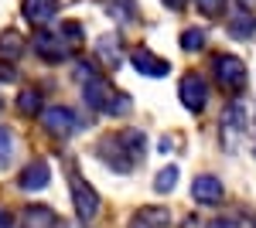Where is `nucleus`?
I'll return each mask as SVG.
<instances>
[{"mask_svg":"<svg viewBox=\"0 0 256 228\" xmlns=\"http://www.w3.org/2000/svg\"><path fill=\"white\" fill-rule=\"evenodd\" d=\"M82 95H86L89 109H96V113H106V116H126L130 113V95L116 92V89L102 75H96V72L82 78Z\"/></svg>","mask_w":256,"mask_h":228,"instance_id":"1","label":"nucleus"},{"mask_svg":"<svg viewBox=\"0 0 256 228\" xmlns=\"http://www.w3.org/2000/svg\"><path fill=\"white\" fill-rule=\"evenodd\" d=\"M216 82L226 89V92H242L246 89V61L242 58H236V55H218L216 58Z\"/></svg>","mask_w":256,"mask_h":228,"instance_id":"2","label":"nucleus"},{"mask_svg":"<svg viewBox=\"0 0 256 228\" xmlns=\"http://www.w3.org/2000/svg\"><path fill=\"white\" fill-rule=\"evenodd\" d=\"M246 133H250V113H246L242 102H232V106L222 113V143H226L229 150H236Z\"/></svg>","mask_w":256,"mask_h":228,"instance_id":"3","label":"nucleus"},{"mask_svg":"<svg viewBox=\"0 0 256 228\" xmlns=\"http://www.w3.org/2000/svg\"><path fill=\"white\" fill-rule=\"evenodd\" d=\"M96 153L102 157V164L113 167L116 174H130L134 167H137V157H130V150L120 143V136H106V140H99Z\"/></svg>","mask_w":256,"mask_h":228,"instance_id":"4","label":"nucleus"},{"mask_svg":"<svg viewBox=\"0 0 256 228\" xmlns=\"http://www.w3.org/2000/svg\"><path fill=\"white\" fill-rule=\"evenodd\" d=\"M178 99L184 102V109L202 113L208 106V82L198 75V72H188V75L181 78V85H178Z\"/></svg>","mask_w":256,"mask_h":228,"instance_id":"5","label":"nucleus"},{"mask_svg":"<svg viewBox=\"0 0 256 228\" xmlns=\"http://www.w3.org/2000/svg\"><path fill=\"white\" fill-rule=\"evenodd\" d=\"M41 123H44V130L52 136H62V140L79 130V119H76V113H72L68 106H48V109L41 113Z\"/></svg>","mask_w":256,"mask_h":228,"instance_id":"6","label":"nucleus"},{"mask_svg":"<svg viewBox=\"0 0 256 228\" xmlns=\"http://www.w3.org/2000/svg\"><path fill=\"white\" fill-rule=\"evenodd\" d=\"M72 201H76V215L82 222H92L99 215V194L82 181L79 174H72Z\"/></svg>","mask_w":256,"mask_h":228,"instance_id":"7","label":"nucleus"},{"mask_svg":"<svg viewBox=\"0 0 256 228\" xmlns=\"http://www.w3.org/2000/svg\"><path fill=\"white\" fill-rule=\"evenodd\" d=\"M34 51H38L44 61H65V58L72 55V44L58 34H52V31H38L34 34Z\"/></svg>","mask_w":256,"mask_h":228,"instance_id":"8","label":"nucleus"},{"mask_svg":"<svg viewBox=\"0 0 256 228\" xmlns=\"http://www.w3.org/2000/svg\"><path fill=\"white\" fill-rule=\"evenodd\" d=\"M130 65L137 68L140 75H147V78H164L168 72H171V61L160 58V55H154V51H147V48H137V51L130 55Z\"/></svg>","mask_w":256,"mask_h":228,"instance_id":"9","label":"nucleus"},{"mask_svg":"<svg viewBox=\"0 0 256 228\" xmlns=\"http://www.w3.org/2000/svg\"><path fill=\"white\" fill-rule=\"evenodd\" d=\"M192 198H195L198 205H218L222 198H226V184L212 177V174H205V177H195V184H192Z\"/></svg>","mask_w":256,"mask_h":228,"instance_id":"10","label":"nucleus"},{"mask_svg":"<svg viewBox=\"0 0 256 228\" xmlns=\"http://www.w3.org/2000/svg\"><path fill=\"white\" fill-rule=\"evenodd\" d=\"M48 181H52V167H48V160H34V164H28L18 177V188L24 191H41L48 188Z\"/></svg>","mask_w":256,"mask_h":228,"instance_id":"11","label":"nucleus"},{"mask_svg":"<svg viewBox=\"0 0 256 228\" xmlns=\"http://www.w3.org/2000/svg\"><path fill=\"white\" fill-rule=\"evenodd\" d=\"M55 10H58V0H24V3H20L24 20H31V24H38V27H44L48 20L55 17Z\"/></svg>","mask_w":256,"mask_h":228,"instance_id":"12","label":"nucleus"},{"mask_svg":"<svg viewBox=\"0 0 256 228\" xmlns=\"http://www.w3.org/2000/svg\"><path fill=\"white\" fill-rule=\"evenodd\" d=\"M20 228H58V218H55V211L44 208V205H31L20 215Z\"/></svg>","mask_w":256,"mask_h":228,"instance_id":"13","label":"nucleus"},{"mask_svg":"<svg viewBox=\"0 0 256 228\" xmlns=\"http://www.w3.org/2000/svg\"><path fill=\"white\" fill-rule=\"evenodd\" d=\"M168 225H171V215L164 208H144L137 218L130 222V228H168Z\"/></svg>","mask_w":256,"mask_h":228,"instance_id":"14","label":"nucleus"},{"mask_svg":"<svg viewBox=\"0 0 256 228\" xmlns=\"http://www.w3.org/2000/svg\"><path fill=\"white\" fill-rule=\"evenodd\" d=\"M120 136V143L130 150V157H144V150H147V136H144V130H123V133H116Z\"/></svg>","mask_w":256,"mask_h":228,"instance_id":"15","label":"nucleus"},{"mask_svg":"<svg viewBox=\"0 0 256 228\" xmlns=\"http://www.w3.org/2000/svg\"><path fill=\"white\" fill-rule=\"evenodd\" d=\"M20 51H24V38H20L18 31H4L0 34V58H20Z\"/></svg>","mask_w":256,"mask_h":228,"instance_id":"16","label":"nucleus"},{"mask_svg":"<svg viewBox=\"0 0 256 228\" xmlns=\"http://www.w3.org/2000/svg\"><path fill=\"white\" fill-rule=\"evenodd\" d=\"M178 177H181V171H178L174 164H168V167L154 177V191H158V194H171L174 184H178Z\"/></svg>","mask_w":256,"mask_h":228,"instance_id":"17","label":"nucleus"},{"mask_svg":"<svg viewBox=\"0 0 256 228\" xmlns=\"http://www.w3.org/2000/svg\"><path fill=\"white\" fill-rule=\"evenodd\" d=\"M18 109H20V116H38L41 113V95L34 89H24L18 95Z\"/></svg>","mask_w":256,"mask_h":228,"instance_id":"18","label":"nucleus"},{"mask_svg":"<svg viewBox=\"0 0 256 228\" xmlns=\"http://www.w3.org/2000/svg\"><path fill=\"white\" fill-rule=\"evenodd\" d=\"M229 31L236 34V38H246V34H253L256 31V14L250 17V14H239L236 20H229Z\"/></svg>","mask_w":256,"mask_h":228,"instance_id":"19","label":"nucleus"},{"mask_svg":"<svg viewBox=\"0 0 256 228\" xmlns=\"http://www.w3.org/2000/svg\"><path fill=\"white\" fill-rule=\"evenodd\" d=\"M202 44H205V31H202V27H188V31L181 34V48H184V51H198Z\"/></svg>","mask_w":256,"mask_h":228,"instance_id":"20","label":"nucleus"},{"mask_svg":"<svg viewBox=\"0 0 256 228\" xmlns=\"http://www.w3.org/2000/svg\"><path fill=\"white\" fill-rule=\"evenodd\" d=\"M99 55L106 58L110 65H120V55L113 51V38H110V34H106V38H99Z\"/></svg>","mask_w":256,"mask_h":228,"instance_id":"21","label":"nucleus"},{"mask_svg":"<svg viewBox=\"0 0 256 228\" xmlns=\"http://www.w3.org/2000/svg\"><path fill=\"white\" fill-rule=\"evenodd\" d=\"M198 10L208 14V17H218L226 10V0H198Z\"/></svg>","mask_w":256,"mask_h":228,"instance_id":"22","label":"nucleus"},{"mask_svg":"<svg viewBox=\"0 0 256 228\" xmlns=\"http://www.w3.org/2000/svg\"><path fill=\"white\" fill-rule=\"evenodd\" d=\"M205 228H242V225H239L236 218H216V222H208Z\"/></svg>","mask_w":256,"mask_h":228,"instance_id":"23","label":"nucleus"},{"mask_svg":"<svg viewBox=\"0 0 256 228\" xmlns=\"http://www.w3.org/2000/svg\"><path fill=\"white\" fill-rule=\"evenodd\" d=\"M7 153H10V133L0 126V157H7Z\"/></svg>","mask_w":256,"mask_h":228,"instance_id":"24","label":"nucleus"},{"mask_svg":"<svg viewBox=\"0 0 256 228\" xmlns=\"http://www.w3.org/2000/svg\"><path fill=\"white\" fill-rule=\"evenodd\" d=\"M14 68H10V65H4V61H0V82H14Z\"/></svg>","mask_w":256,"mask_h":228,"instance_id":"25","label":"nucleus"},{"mask_svg":"<svg viewBox=\"0 0 256 228\" xmlns=\"http://www.w3.org/2000/svg\"><path fill=\"white\" fill-rule=\"evenodd\" d=\"M184 3H188V0H164V7H171V10H181Z\"/></svg>","mask_w":256,"mask_h":228,"instance_id":"26","label":"nucleus"},{"mask_svg":"<svg viewBox=\"0 0 256 228\" xmlns=\"http://www.w3.org/2000/svg\"><path fill=\"white\" fill-rule=\"evenodd\" d=\"M0 228H10V215H7L4 208H0Z\"/></svg>","mask_w":256,"mask_h":228,"instance_id":"27","label":"nucleus"},{"mask_svg":"<svg viewBox=\"0 0 256 228\" xmlns=\"http://www.w3.org/2000/svg\"><path fill=\"white\" fill-rule=\"evenodd\" d=\"M236 3H239V7H242V10H250V7H253L256 0H236Z\"/></svg>","mask_w":256,"mask_h":228,"instance_id":"28","label":"nucleus"}]
</instances>
